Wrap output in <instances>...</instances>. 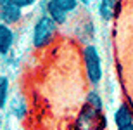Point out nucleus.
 Listing matches in <instances>:
<instances>
[{
	"label": "nucleus",
	"instance_id": "nucleus-1",
	"mask_svg": "<svg viewBox=\"0 0 133 130\" xmlns=\"http://www.w3.org/2000/svg\"><path fill=\"white\" fill-rule=\"evenodd\" d=\"M59 26L50 19L49 16L38 14L33 19L30 30V44L35 50H45L50 45H54L59 36Z\"/></svg>",
	"mask_w": 133,
	"mask_h": 130
},
{
	"label": "nucleus",
	"instance_id": "nucleus-2",
	"mask_svg": "<svg viewBox=\"0 0 133 130\" xmlns=\"http://www.w3.org/2000/svg\"><path fill=\"white\" fill-rule=\"evenodd\" d=\"M79 55L88 85L92 89H97L104 80V61L100 49L97 47V44H85L79 50Z\"/></svg>",
	"mask_w": 133,
	"mask_h": 130
},
{
	"label": "nucleus",
	"instance_id": "nucleus-3",
	"mask_svg": "<svg viewBox=\"0 0 133 130\" xmlns=\"http://www.w3.org/2000/svg\"><path fill=\"white\" fill-rule=\"evenodd\" d=\"M109 120L102 109H95L88 104H81L73 120L71 130H107Z\"/></svg>",
	"mask_w": 133,
	"mask_h": 130
},
{
	"label": "nucleus",
	"instance_id": "nucleus-4",
	"mask_svg": "<svg viewBox=\"0 0 133 130\" xmlns=\"http://www.w3.org/2000/svg\"><path fill=\"white\" fill-rule=\"evenodd\" d=\"M24 21V10L9 0H0V23L16 28Z\"/></svg>",
	"mask_w": 133,
	"mask_h": 130
},
{
	"label": "nucleus",
	"instance_id": "nucleus-5",
	"mask_svg": "<svg viewBox=\"0 0 133 130\" xmlns=\"http://www.w3.org/2000/svg\"><path fill=\"white\" fill-rule=\"evenodd\" d=\"M38 10H40V14L49 16L59 28H66V26L71 23V16H69L66 10H62L61 7H57L54 2H50V0H40Z\"/></svg>",
	"mask_w": 133,
	"mask_h": 130
},
{
	"label": "nucleus",
	"instance_id": "nucleus-6",
	"mask_svg": "<svg viewBox=\"0 0 133 130\" xmlns=\"http://www.w3.org/2000/svg\"><path fill=\"white\" fill-rule=\"evenodd\" d=\"M121 0H99L95 4V14L102 23H111L119 16Z\"/></svg>",
	"mask_w": 133,
	"mask_h": 130
},
{
	"label": "nucleus",
	"instance_id": "nucleus-7",
	"mask_svg": "<svg viewBox=\"0 0 133 130\" xmlns=\"http://www.w3.org/2000/svg\"><path fill=\"white\" fill-rule=\"evenodd\" d=\"M17 44V31L12 26L0 23V57H9Z\"/></svg>",
	"mask_w": 133,
	"mask_h": 130
},
{
	"label": "nucleus",
	"instance_id": "nucleus-8",
	"mask_svg": "<svg viewBox=\"0 0 133 130\" xmlns=\"http://www.w3.org/2000/svg\"><path fill=\"white\" fill-rule=\"evenodd\" d=\"M130 123H133V106L128 101H121L112 113V125L114 128H119Z\"/></svg>",
	"mask_w": 133,
	"mask_h": 130
},
{
	"label": "nucleus",
	"instance_id": "nucleus-9",
	"mask_svg": "<svg viewBox=\"0 0 133 130\" xmlns=\"http://www.w3.org/2000/svg\"><path fill=\"white\" fill-rule=\"evenodd\" d=\"M7 108L10 109V115L16 116V118H19V120H23L26 116V113H28V104H26L24 97H21V95L12 97V99L9 101Z\"/></svg>",
	"mask_w": 133,
	"mask_h": 130
},
{
	"label": "nucleus",
	"instance_id": "nucleus-10",
	"mask_svg": "<svg viewBox=\"0 0 133 130\" xmlns=\"http://www.w3.org/2000/svg\"><path fill=\"white\" fill-rule=\"evenodd\" d=\"M85 104L92 106V108H95V109H102L105 108V104H104V97L102 94H100L97 89H90L88 92H87V95H85Z\"/></svg>",
	"mask_w": 133,
	"mask_h": 130
},
{
	"label": "nucleus",
	"instance_id": "nucleus-11",
	"mask_svg": "<svg viewBox=\"0 0 133 130\" xmlns=\"http://www.w3.org/2000/svg\"><path fill=\"white\" fill-rule=\"evenodd\" d=\"M10 101V78L0 73V106L5 108Z\"/></svg>",
	"mask_w": 133,
	"mask_h": 130
},
{
	"label": "nucleus",
	"instance_id": "nucleus-12",
	"mask_svg": "<svg viewBox=\"0 0 133 130\" xmlns=\"http://www.w3.org/2000/svg\"><path fill=\"white\" fill-rule=\"evenodd\" d=\"M50 2H54L57 7H61L62 10H66L69 16L78 14V12H79V7H81L78 0H50Z\"/></svg>",
	"mask_w": 133,
	"mask_h": 130
},
{
	"label": "nucleus",
	"instance_id": "nucleus-13",
	"mask_svg": "<svg viewBox=\"0 0 133 130\" xmlns=\"http://www.w3.org/2000/svg\"><path fill=\"white\" fill-rule=\"evenodd\" d=\"M9 2H12L14 5L21 7L24 12L30 10V9H33V7H38V4H40V0H9Z\"/></svg>",
	"mask_w": 133,
	"mask_h": 130
},
{
	"label": "nucleus",
	"instance_id": "nucleus-14",
	"mask_svg": "<svg viewBox=\"0 0 133 130\" xmlns=\"http://www.w3.org/2000/svg\"><path fill=\"white\" fill-rule=\"evenodd\" d=\"M78 2H79L81 7H92V5H95L99 0H78Z\"/></svg>",
	"mask_w": 133,
	"mask_h": 130
},
{
	"label": "nucleus",
	"instance_id": "nucleus-15",
	"mask_svg": "<svg viewBox=\"0 0 133 130\" xmlns=\"http://www.w3.org/2000/svg\"><path fill=\"white\" fill-rule=\"evenodd\" d=\"M2 127H4V108L0 106V130H2Z\"/></svg>",
	"mask_w": 133,
	"mask_h": 130
},
{
	"label": "nucleus",
	"instance_id": "nucleus-16",
	"mask_svg": "<svg viewBox=\"0 0 133 130\" xmlns=\"http://www.w3.org/2000/svg\"><path fill=\"white\" fill-rule=\"evenodd\" d=\"M114 130H133V123H130V125H124V127H119V128H114Z\"/></svg>",
	"mask_w": 133,
	"mask_h": 130
}]
</instances>
